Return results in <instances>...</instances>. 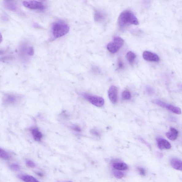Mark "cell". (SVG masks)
Here are the masks:
<instances>
[{
    "label": "cell",
    "mask_w": 182,
    "mask_h": 182,
    "mask_svg": "<svg viewBox=\"0 0 182 182\" xmlns=\"http://www.w3.org/2000/svg\"><path fill=\"white\" fill-rule=\"evenodd\" d=\"M118 23L120 28H125L131 24L137 25L139 24L135 15L129 10H125L121 13L118 18Z\"/></svg>",
    "instance_id": "obj_1"
},
{
    "label": "cell",
    "mask_w": 182,
    "mask_h": 182,
    "mask_svg": "<svg viewBox=\"0 0 182 182\" xmlns=\"http://www.w3.org/2000/svg\"><path fill=\"white\" fill-rule=\"evenodd\" d=\"M69 31V27L68 25L62 21L55 22L52 28V34L56 39L63 37L68 33Z\"/></svg>",
    "instance_id": "obj_2"
},
{
    "label": "cell",
    "mask_w": 182,
    "mask_h": 182,
    "mask_svg": "<svg viewBox=\"0 0 182 182\" xmlns=\"http://www.w3.org/2000/svg\"><path fill=\"white\" fill-rule=\"evenodd\" d=\"M124 44V40L120 37H115L113 41L110 42L107 45V48L112 53H115L119 51Z\"/></svg>",
    "instance_id": "obj_3"
},
{
    "label": "cell",
    "mask_w": 182,
    "mask_h": 182,
    "mask_svg": "<svg viewBox=\"0 0 182 182\" xmlns=\"http://www.w3.org/2000/svg\"><path fill=\"white\" fill-rule=\"evenodd\" d=\"M21 96L13 94H6L3 98V103L5 106L16 105L21 101Z\"/></svg>",
    "instance_id": "obj_4"
},
{
    "label": "cell",
    "mask_w": 182,
    "mask_h": 182,
    "mask_svg": "<svg viewBox=\"0 0 182 182\" xmlns=\"http://www.w3.org/2000/svg\"><path fill=\"white\" fill-rule=\"evenodd\" d=\"M153 102L154 104L158 105L159 106L165 108L175 114H181V109L178 107L175 106L171 104H167V103L160 100H153Z\"/></svg>",
    "instance_id": "obj_5"
},
{
    "label": "cell",
    "mask_w": 182,
    "mask_h": 182,
    "mask_svg": "<svg viewBox=\"0 0 182 182\" xmlns=\"http://www.w3.org/2000/svg\"><path fill=\"white\" fill-rule=\"evenodd\" d=\"M83 96L86 100L95 106L101 107L104 104V99L99 96L92 95L87 94H84Z\"/></svg>",
    "instance_id": "obj_6"
},
{
    "label": "cell",
    "mask_w": 182,
    "mask_h": 182,
    "mask_svg": "<svg viewBox=\"0 0 182 182\" xmlns=\"http://www.w3.org/2000/svg\"><path fill=\"white\" fill-rule=\"evenodd\" d=\"M22 4L25 7L33 10H44L45 6L41 2L37 1H24Z\"/></svg>",
    "instance_id": "obj_7"
},
{
    "label": "cell",
    "mask_w": 182,
    "mask_h": 182,
    "mask_svg": "<svg viewBox=\"0 0 182 182\" xmlns=\"http://www.w3.org/2000/svg\"><path fill=\"white\" fill-rule=\"evenodd\" d=\"M108 96L109 99L113 104L117 102L118 99V90L115 86H111L108 91Z\"/></svg>",
    "instance_id": "obj_8"
},
{
    "label": "cell",
    "mask_w": 182,
    "mask_h": 182,
    "mask_svg": "<svg viewBox=\"0 0 182 182\" xmlns=\"http://www.w3.org/2000/svg\"><path fill=\"white\" fill-rule=\"evenodd\" d=\"M143 57L144 59L147 61L158 62L160 60V58L158 55L148 51L144 52Z\"/></svg>",
    "instance_id": "obj_9"
},
{
    "label": "cell",
    "mask_w": 182,
    "mask_h": 182,
    "mask_svg": "<svg viewBox=\"0 0 182 182\" xmlns=\"http://www.w3.org/2000/svg\"><path fill=\"white\" fill-rule=\"evenodd\" d=\"M157 145L161 149H169L171 148L170 143L165 139L158 138L157 139Z\"/></svg>",
    "instance_id": "obj_10"
},
{
    "label": "cell",
    "mask_w": 182,
    "mask_h": 182,
    "mask_svg": "<svg viewBox=\"0 0 182 182\" xmlns=\"http://www.w3.org/2000/svg\"><path fill=\"white\" fill-rule=\"evenodd\" d=\"M166 136L170 140L174 141L176 140L178 136V132L173 127H170L169 131L166 134Z\"/></svg>",
    "instance_id": "obj_11"
},
{
    "label": "cell",
    "mask_w": 182,
    "mask_h": 182,
    "mask_svg": "<svg viewBox=\"0 0 182 182\" xmlns=\"http://www.w3.org/2000/svg\"><path fill=\"white\" fill-rule=\"evenodd\" d=\"M171 165L175 169L181 171L182 170V163L180 159L177 158H172L170 161Z\"/></svg>",
    "instance_id": "obj_12"
},
{
    "label": "cell",
    "mask_w": 182,
    "mask_h": 182,
    "mask_svg": "<svg viewBox=\"0 0 182 182\" xmlns=\"http://www.w3.org/2000/svg\"><path fill=\"white\" fill-rule=\"evenodd\" d=\"M113 168L118 171H123L128 169V166L127 164L122 162H114L112 164Z\"/></svg>",
    "instance_id": "obj_13"
},
{
    "label": "cell",
    "mask_w": 182,
    "mask_h": 182,
    "mask_svg": "<svg viewBox=\"0 0 182 182\" xmlns=\"http://www.w3.org/2000/svg\"><path fill=\"white\" fill-rule=\"evenodd\" d=\"M106 16L102 11L96 10L94 14V20L96 22H100L104 21Z\"/></svg>",
    "instance_id": "obj_14"
},
{
    "label": "cell",
    "mask_w": 182,
    "mask_h": 182,
    "mask_svg": "<svg viewBox=\"0 0 182 182\" xmlns=\"http://www.w3.org/2000/svg\"><path fill=\"white\" fill-rule=\"evenodd\" d=\"M4 5L5 8L9 10L14 11L17 10V6L16 4L13 1H4Z\"/></svg>",
    "instance_id": "obj_15"
},
{
    "label": "cell",
    "mask_w": 182,
    "mask_h": 182,
    "mask_svg": "<svg viewBox=\"0 0 182 182\" xmlns=\"http://www.w3.org/2000/svg\"><path fill=\"white\" fill-rule=\"evenodd\" d=\"M32 134L33 138L37 141H40L42 137V134L37 128L32 130Z\"/></svg>",
    "instance_id": "obj_16"
},
{
    "label": "cell",
    "mask_w": 182,
    "mask_h": 182,
    "mask_svg": "<svg viewBox=\"0 0 182 182\" xmlns=\"http://www.w3.org/2000/svg\"><path fill=\"white\" fill-rule=\"evenodd\" d=\"M126 58L130 63L132 64L135 60L136 56L134 52H132V51H129L127 53Z\"/></svg>",
    "instance_id": "obj_17"
},
{
    "label": "cell",
    "mask_w": 182,
    "mask_h": 182,
    "mask_svg": "<svg viewBox=\"0 0 182 182\" xmlns=\"http://www.w3.org/2000/svg\"><path fill=\"white\" fill-rule=\"evenodd\" d=\"M21 178L25 182H40L34 177L30 175H23L21 176Z\"/></svg>",
    "instance_id": "obj_18"
},
{
    "label": "cell",
    "mask_w": 182,
    "mask_h": 182,
    "mask_svg": "<svg viewBox=\"0 0 182 182\" xmlns=\"http://www.w3.org/2000/svg\"><path fill=\"white\" fill-rule=\"evenodd\" d=\"M11 158L10 155L5 150L0 148V158L8 160Z\"/></svg>",
    "instance_id": "obj_19"
},
{
    "label": "cell",
    "mask_w": 182,
    "mask_h": 182,
    "mask_svg": "<svg viewBox=\"0 0 182 182\" xmlns=\"http://www.w3.org/2000/svg\"><path fill=\"white\" fill-rule=\"evenodd\" d=\"M131 94L128 90H125L123 92L122 94V98L123 100H129L131 98Z\"/></svg>",
    "instance_id": "obj_20"
},
{
    "label": "cell",
    "mask_w": 182,
    "mask_h": 182,
    "mask_svg": "<svg viewBox=\"0 0 182 182\" xmlns=\"http://www.w3.org/2000/svg\"><path fill=\"white\" fill-rule=\"evenodd\" d=\"M114 174L117 178L120 179L122 178L125 176V174L123 172H121L120 171H117L114 172Z\"/></svg>",
    "instance_id": "obj_21"
},
{
    "label": "cell",
    "mask_w": 182,
    "mask_h": 182,
    "mask_svg": "<svg viewBox=\"0 0 182 182\" xmlns=\"http://www.w3.org/2000/svg\"><path fill=\"white\" fill-rule=\"evenodd\" d=\"M11 169L14 171H18L20 169V167L18 165L16 164H13L10 166Z\"/></svg>",
    "instance_id": "obj_22"
},
{
    "label": "cell",
    "mask_w": 182,
    "mask_h": 182,
    "mask_svg": "<svg viewBox=\"0 0 182 182\" xmlns=\"http://www.w3.org/2000/svg\"><path fill=\"white\" fill-rule=\"evenodd\" d=\"M145 91L148 95H152L154 93V89L150 87H146Z\"/></svg>",
    "instance_id": "obj_23"
},
{
    "label": "cell",
    "mask_w": 182,
    "mask_h": 182,
    "mask_svg": "<svg viewBox=\"0 0 182 182\" xmlns=\"http://www.w3.org/2000/svg\"><path fill=\"white\" fill-rule=\"evenodd\" d=\"M26 163L27 165L30 168H34L35 167V164L34 162L30 160H26Z\"/></svg>",
    "instance_id": "obj_24"
},
{
    "label": "cell",
    "mask_w": 182,
    "mask_h": 182,
    "mask_svg": "<svg viewBox=\"0 0 182 182\" xmlns=\"http://www.w3.org/2000/svg\"><path fill=\"white\" fill-rule=\"evenodd\" d=\"M124 65L123 63L121 60H119L118 62V69H122L124 68Z\"/></svg>",
    "instance_id": "obj_25"
},
{
    "label": "cell",
    "mask_w": 182,
    "mask_h": 182,
    "mask_svg": "<svg viewBox=\"0 0 182 182\" xmlns=\"http://www.w3.org/2000/svg\"><path fill=\"white\" fill-rule=\"evenodd\" d=\"M34 49L33 48V47H30L28 48L27 51V54L29 56H33L34 54Z\"/></svg>",
    "instance_id": "obj_26"
},
{
    "label": "cell",
    "mask_w": 182,
    "mask_h": 182,
    "mask_svg": "<svg viewBox=\"0 0 182 182\" xmlns=\"http://www.w3.org/2000/svg\"><path fill=\"white\" fill-rule=\"evenodd\" d=\"M137 169L141 175H143V176H144L145 175V171L143 168H138Z\"/></svg>",
    "instance_id": "obj_27"
},
{
    "label": "cell",
    "mask_w": 182,
    "mask_h": 182,
    "mask_svg": "<svg viewBox=\"0 0 182 182\" xmlns=\"http://www.w3.org/2000/svg\"><path fill=\"white\" fill-rule=\"evenodd\" d=\"M91 133L96 136L99 137L100 136V134L98 132L94 130H92L91 131Z\"/></svg>",
    "instance_id": "obj_28"
},
{
    "label": "cell",
    "mask_w": 182,
    "mask_h": 182,
    "mask_svg": "<svg viewBox=\"0 0 182 182\" xmlns=\"http://www.w3.org/2000/svg\"><path fill=\"white\" fill-rule=\"evenodd\" d=\"M73 129L77 132H80L81 131L80 128L77 126H73Z\"/></svg>",
    "instance_id": "obj_29"
},
{
    "label": "cell",
    "mask_w": 182,
    "mask_h": 182,
    "mask_svg": "<svg viewBox=\"0 0 182 182\" xmlns=\"http://www.w3.org/2000/svg\"><path fill=\"white\" fill-rule=\"evenodd\" d=\"M140 140L141 141H142V142L145 143V144L147 145L148 146H149V145H148V144L147 143V141H146L143 139L141 138H140Z\"/></svg>",
    "instance_id": "obj_30"
},
{
    "label": "cell",
    "mask_w": 182,
    "mask_h": 182,
    "mask_svg": "<svg viewBox=\"0 0 182 182\" xmlns=\"http://www.w3.org/2000/svg\"><path fill=\"white\" fill-rule=\"evenodd\" d=\"M2 40H3V37H2V35L1 33H0V44H1L2 41Z\"/></svg>",
    "instance_id": "obj_31"
},
{
    "label": "cell",
    "mask_w": 182,
    "mask_h": 182,
    "mask_svg": "<svg viewBox=\"0 0 182 182\" xmlns=\"http://www.w3.org/2000/svg\"></svg>",
    "instance_id": "obj_32"
}]
</instances>
